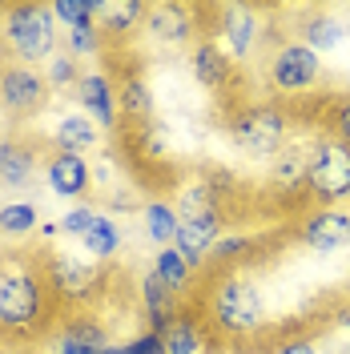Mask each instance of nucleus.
Listing matches in <instances>:
<instances>
[{"label":"nucleus","mask_w":350,"mask_h":354,"mask_svg":"<svg viewBox=\"0 0 350 354\" xmlns=\"http://www.w3.org/2000/svg\"><path fill=\"white\" fill-rule=\"evenodd\" d=\"M154 274L174 290L177 298H181V294H190V286H194V266L185 262L174 245H165V250H157V254H154Z\"/></svg>","instance_id":"28"},{"label":"nucleus","mask_w":350,"mask_h":354,"mask_svg":"<svg viewBox=\"0 0 350 354\" xmlns=\"http://www.w3.org/2000/svg\"><path fill=\"white\" fill-rule=\"evenodd\" d=\"M205 322L225 338H254L266 330L262 286L241 274H221L205 294Z\"/></svg>","instance_id":"3"},{"label":"nucleus","mask_w":350,"mask_h":354,"mask_svg":"<svg viewBox=\"0 0 350 354\" xmlns=\"http://www.w3.org/2000/svg\"><path fill=\"white\" fill-rule=\"evenodd\" d=\"M125 354H165V342H161V334L141 330L137 338H129V342H125Z\"/></svg>","instance_id":"37"},{"label":"nucleus","mask_w":350,"mask_h":354,"mask_svg":"<svg viewBox=\"0 0 350 354\" xmlns=\"http://www.w3.org/2000/svg\"><path fill=\"white\" fill-rule=\"evenodd\" d=\"M221 24L218 32H210V41H218V48L241 65L254 48H258V37H262V24H258V12L254 8H246V4H230V8H221L218 12Z\"/></svg>","instance_id":"12"},{"label":"nucleus","mask_w":350,"mask_h":354,"mask_svg":"<svg viewBox=\"0 0 350 354\" xmlns=\"http://www.w3.org/2000/svg\"><path fill=\"white\" fill-rule=\"evenodd\" d=\"M306 194L314 205H342V201H350V145L338 141L334 133H322V137L314 133Z\"/></svg>","instance_id":"6"},{"label":"nucleus","mask_w":350,"mask_h":354,"mask_svg":"<svg viewBox=\"0 0 350 354\" xmlns=\"http://www.w3.org/2000/svg\"><path fill=\"white\" fill-rule=\"evenodd\" d=\"M0 32L8 44L12 65L44 68L57 48H61V28L53 8L41 0H17V4H0Z\"/></svg>","instance_id":"2"},{"label":"nucleus","mask_w":350,"mask_h":354,"mask_svg":"<svg viewBox=\"0 0 350 354\" xmlns=\"http://www.w3.org/2000/svg\"><path fill=\"white\" fill-rule=\"evenodd\" d=\"M97 218H101V209H97L93 201H81V205H73V209H68L57 225H61V234H65V238H85Z\"/></svg>","instance_id":"34"},{"label":"nucleus","mask_w":350,"mask_h":354,"mask_svg":"<svg viewBox=\"0 0 350 354\" xmlns=\"http://www.w3.org/2000/svg\"><path fill=\"white\" fill-rule=\"evenodd\" d=\"M145 8L149 4H141V0H97V28L105 37V48L113 41H129L145 21Z\"/></svg>","instance_id":"19"},{"label":"nucleus","mask_w":350,"mask_h":354,"mask_svg":"<svg viewBox=\"0 0 350 354\" xmlns=\"http://www.w3.org/2000/svg\"><path fill=\"white\" fill-rule=\"evenodd\" d=\"M330 133L350 145V97H342V101L334 105V113H330Z\"/></svg>","instance_id":"38"},{"label":"nucleus","mask_w":350,"mask_h":354,"mask_svg":"<svg viewBox=\"0 0 350 354\" xmlns=\"http://www.w3.org/2000/svg\"><path fill=\"white\" fill-rule=\"evenodd\" d=\"M65 48L81 61V57H97V53H105V37H101V28L97 21L81 24V28H68L65 32Z\"/></svg>","instance_id":"31"},{"label":"nucleus","mask_w":350,"mask_h":354,"mask_svg":"<svg viewBox=\"0 0 350 354\" xmlns=\"http://www.w3.org/2000/svg\"><path fill=\"white\" fill-rule=\"evenodd\" d=\"M37 230H41V209L33 201H4L0 205V238L21 242V238H33Z\"/></svg>","instance_id":"25"},{"label":"nucleus","mask_w":350,"mask_h":354,"mask_svg":"<svg viewBox=\"0 0 350 354\" xmlns=\"http://www.w3.org/2000/svg\"><path fill=\"white\" fill-rule=\"evenodd\" d=\"M113 85H117V109H121V125L129 121L133 129H137V125L154 121V93H149L145 77H141L137 68L117 73V77H113Z\"/></svg>","instance_id":"20"},{"label":"nucleus","mask_w":350,"mask_h":354,"mask_svg":"<svg viewBox=\"0 0 350 354\" xmlns=\"http://www.w3.org/2000/svg\"><path fill=\"white\" fill-rule=\"evenodd\" d=\"M48 8H53L57 24H65V32L68 28H81V24H89V21H97V0H53Z\"/></svg>","instance_id":"32"},{"label":"nucleus","mask_w":350,"mask_h":354,"mask_svg":"<svg viewBox=\"0 0 350 354\" xmlns=\"http://www.w3.org/2000/svg\"><path fill=\"white\" fill-rule=\"evenodd\" d=\"M141 218H145V238L157 245V250H165V245H174V234H177V205L169 198H149L145 201V209H141Z\"/></svg>","instance_id":"23"},{"label":"nucleus","mask_w":350,"mask_h":354,"mask_svg":"<svg viewBox=\"0 0 350 354\" xmlns=\"http://www.w3.org/2000/svg\"><path fill=\"white\" fill-rule=\"evenodd\" d=\"M12 145H17V141H12V137H0V165H4V157L12 153Z\"/></svg>","instance_id":"40"},{"label":"nucleus","mask_w":350,"mask_h":354,"mask_svg":"<svg viewBox=\"0 0 350 354\" xmlns=\"http://www.w3.org/2000/svg\"><path fill=\"white\" fill-rule=\"evenodd\" d=\"M165 354H201L205 351V322L194 314H177L169 322V330L161 334Z\"/></svg>","instance_id":"24"},{"label":"nucleus","mask_w":350,"mask_h":354,"mask_svg":"<svg viewBox=\"0 0 350 354\" xmlns=\"http://www.w3.org/2000/svg\"><path fill=\"white\" fill-rule=\"evenodd\" d=\"M266 77H270V85L278 88V93L294 97V93H306V88L318 85L322 61H318V53L306 48L302 41H282L274 53H270Z\"/></svg>","instance_id":"7"},{"label":"nucleus","mask_w":350,"mask_h":354,"mask_svg":"<svg viewBox=\"0 0 350 354\" xmlns=\"http://www.w3.org/2000/svg\"><path fill=\"white\" fill-rule=\"evenodd\" d=\"M133 137L141 141V157H165L169 153V141H165V125L161 121H145V125H137L133 129Z\"/></svg>","instance_id":"35"},{"label":"nucleus","mask_w":350,"mask_h":354,"mask_svg":"<svg viewBox=\"0 0 350 354\" xmlns=\"http://www.w3.org/2000/svg\"><path fill=\"white\" fill-rule=\"evenodd\" d=\"M0 354H28V351H0Z\"/></svg>","instance_id":"42"},{"label":"nucleus","mask_w":350,"mask_h":354,"mask_svg":"<svg viewBox=\"0 0 350 354\" xmlns=\"http://www.w3.org/2000/svg\"><path fill=\"white\" fill-rule=\"evenodd\" d=\"M270 354H318V342L314 334H286L270 346Z\"/></svg>","instance_id":"36"},{"label":"nucleus","mask_w":350,"mask_h":354,"mask_svg":"<svg viewBox=\"0 0 350 354\" xmlns=\"http://www.w3.org/2000/svg\"><path fill=\"white\" fill-rule=\"evenodd\" d=\"M298 242L314 254H338L350 250V209L342 205H318L298 221Z\"/></svg>","instance_id":"10"},{"label":"nucleus","mask_w":350,"mask_h":354,"mask_svg":"<svg viewBox=\"0 0 350 354\" xmlns=\"http://www.w3.org/2000/svg\"><path fill=\"white\" fill-rule=\"evenodd\" d=\"M77 105L89 121L101 133H117L121 129V109H117V85H113V73L97 68V73H81L77 81Z\"/></svg>","instance_id":"11"},{"label":"nucleus","mask_w":350,"mask_h":354,"mask_svg":"<svg viewBox=\"0 0 350 354\" xmlns=\"http://www.w3.org/2000/svg\"><path fill=\"white\" fill-rule=\"evenodd\" d=\"M33 174H37V145L17 141L12 153L4 157V165H0V189H21V185L33 181Z\"/></svg>","instance_id":"29"},{"label":"nucleus","mask_w":350,"mask_h":354,"mask_svg":"<svg viewBox=\"0 0 350 354\" xmlns=\"http://www.w3.org/2000/svg\"><path fill=\"white\" fill-rule=\"evenodd\" d=\"M97 354H125V342H105Z\"/></svg>","instance_id":"41"},{"label":"nucleus","mask_w":350,"mask_h":354,"mask_svg":"<svg viewBox=\"0 0 350 354\" xmlns=\"http://www.w3.org/2000/svg\"><path fill=\"white\" fill-rule=\"evenodd\" d=\"M81 245H85V254L93 258V262H113L117 258V250H121V225L101 209V218L93 221V230H89L85 238H81Z\"/></svg>","instance_id":"27"},{"label":"nucleus","mask_w":350,"mask_h":354,"mask_svg":"<svg viewBox=\"0 0 350 354\" xmlns=\"http://www.w3.org/2000/svg\"><path fill=\"white\" fill-rule=\"evenodd\" d=\"M57 326V302L44 286L37 254L0 250V338L41 342Z\"/></svg>","instance_id":"1"},{"label":"nucleus","mask_w":350,"mask_h":354,"mask_svg":"<svg viewBox=\"0 0 350 354\" xmlns=\"http://www.w3.org/2000/svg\"><path fill=\"white\" fill-rule=\"evenodd\" d=\"M250 250H254V238H250V234H221L218 245H214V254H210V262L234 266V262H241Z\"/></svg>","instance_id":"33"},{"label":"nucleus","mask_w":350,"mask_h":354,"mask_svg":"<svg viewBox=\"0 0 350 354\" xmlns=\"http://www.w3.org/2000/svg\"><path fill=\"white\" fill-rule=\"evenodd\" d=\"M8 65H12V57H8V44H4V32H0V73H4Z\"/></svg>","instance_id":"39"},{"label":"nucleus","mask_w":350,"mask_h":354,"mask_svg":"<svg viewBox=\"0 0 350 354\" xmlns=\"http://www.w3.org/2000/svg\"><path fill=\"white\" fill-rule=\"evenodd\" d=\"M137 302H141L145 330H154V334H165L169 330V322L181 314V310H177V294L154 274V266L137 278Z\"/></svg>","instance_id":"16"},{"label":"nucleus","mask_w":350,"mask_h":354,"mask_svg":"<svg viewBox=\"0 0 350 354\" xmlns=\"http://www.w3.org/2000/svg\"><path fill=\"white\" fill-rule=\"evenodd\" d=\"M298 32H302V44L322 57V53H330V48H338V44L347 41L350 28L338 21V17H330V12H306Z\"/></svg>","instance_id":"21"},{"label":"nucleus","mask_w":350,"mask_h":354,"mask_svg":"<svg viewBox=\"0 0 350 354\" xmlns=\"http://www.w3.org/2000/svg\"><path fill=\"white\" fill-rule=\"evenodd\" d=\"M197 12L201 8H190V4H174V0H161V4H149L145 8V21H141V32L157 44V48H185V44L201 41V24H197Z\"/></svg>","instance_id":"8"},{"label":"nucleus","mask_w":350,"mask_h":354,"mask_svg":"<svg viewBox=\"0 0 350 354\" xmlns=\"http://www.w3.org/2000/svg\"><path fill=\"white\" fill-rule=\"evenodd\" d=\"M44 181L57 198H73L81 201L93 185V165L85 153H65V149H53L44 161Z\"/></svg>","instance_id":"15"},{"label":"nucleus","mask_w":350,"mask_h":354,"mask_svg":"<svg viewBox=\"0 0 350 354\" xmlns=\"http://www.w3.org/2000/svg\"><path fill=\"white\" fill-rule=\"evenodd\" d=\"M41 73H44V81H48V88H77V81H81V65H77V57L68 48H57V57Z\"/></svg>","instance_id":"30"},{"label":"nucleus","mask_w":350,"mask_h":354,"mask_svg":"<svg viewBox=\"0 0 350 354\" xmlns=\"http://www.w3.org/2000/svg\"><path fill=\"white\" fill-rule=\"evenodd\" d=\"M310 141H290L282 153L270 161V189L274 194H298L306 189V174H310Z\"/></svg>","instance_id":"18"},{"label":"nucleus","mask_w":350,"mask_h":354,"mask_svg":"<svg viewBox=\"0 0 350 354\" xmlns=\"http://www.w3.org/2000/svg\"><path fill=\"white\" fill-rule=\"evenodd\" d=\"M44 338H48V351L41 354H97L109 342L105 326L93 314H68L65 322H57Z\"/></svg>","instance_id":"14"},{"label":"nucleus","mask_w":350,"mask_h":354,"mask_svg":"<svg viewBox=\"0 0 350 354\" xmlns=\"http://www.w3.org/2000/svg\"><path fill=\"white\" fill-rule=\"evenodd\" d=\"M48 81H44L41 68L28 65H8L0 73V109L17 121H28L48 105Z\"/></svg>","instance_id":"9"},{"label":"nucleus","mask_w":350,"mask_h":354,"mask_svg":"<svg viewBox=\"0 0 350 354\" xmlns=\"http://www.w3.org/2000/svg\"><path fill=\"white\" fill-rule=\"evenodd\" d=\"M290 113L274 101H254L230 117V137L246 157H274L290 145Z\"/></svg>","instance_id":"5"},{"label":"nucleus","mask_w":350,"mask_h":354,"mask_svg":"<svg viewBox=\"0 0 350 354\" xmlns=\"http://www.w3.org/2000/svg\"><path fill=\"white\" fill-rule=\"evenodd\" d=\"M177 218H201V214H214L221 209V194L205 181V177H194L177 189Z\"/></svg>","instance_id":"26"},{"label":"nucleus","mask_w":350,"mask_h":354,"mask_svg":"<svg viewBox=\"0 0 350 354\" xmlns=\"http://www.w3.org/2000/svg\"><path fill=\"white\" fill-rule=\"evenodd\" d=\"M190 68H194L197 85L210 88V93H225V88L234 85V61L225 57L218 48V41H210V37H201L194 44V53H190Z\"/></svg>","instance_id":"17"},{"label":"nucleus","mask_w":350,"mask_h":354,"mask_svg":"<svg viewBox=\"0 0 350 354\" xmlns=\"http://www.w3.org/2000/svg\"><path fill=\"white\" fill-rule=\"evenodd\" d=\"M53 141H57V149H65V153H89V149L101 145V129L89 121L85 113H68V117H61Z\"/></svg>","instance_id":"22"},{"label":"nucleus","mask_w":350,"mask_h":354,"mask_svg":"<svg viewBox=\"0 0 350 354\" xmlns=\"http://www.w3.org/2000/svg\"><path fill=\"white\" fill-rule=\"evenodd\" d=\"M221 234H225L221 209L201 214V218H181L177 221V234H174V250L194 266V270H201V266L210 262V254H214V245H218Z\"/></svg>","instance_id":"13"},{"label":"nucleus","mask_w":350,"mask_h":354,"mask_svg":"<svg viewBox=\"0 0 350 354\" xmlns=\"http://www.w3.org/2000/svg\"><path fill=\"white\" fill-rule=\"evenodd\" d=\"M37 262H41L44 286L53 294L57 310L65 306V310H77V314H81L89 302L101 298L105 270L93 262V258H77V254H68V250H41Z\"/></svg>","instance_id":"4"}]
</instances>
